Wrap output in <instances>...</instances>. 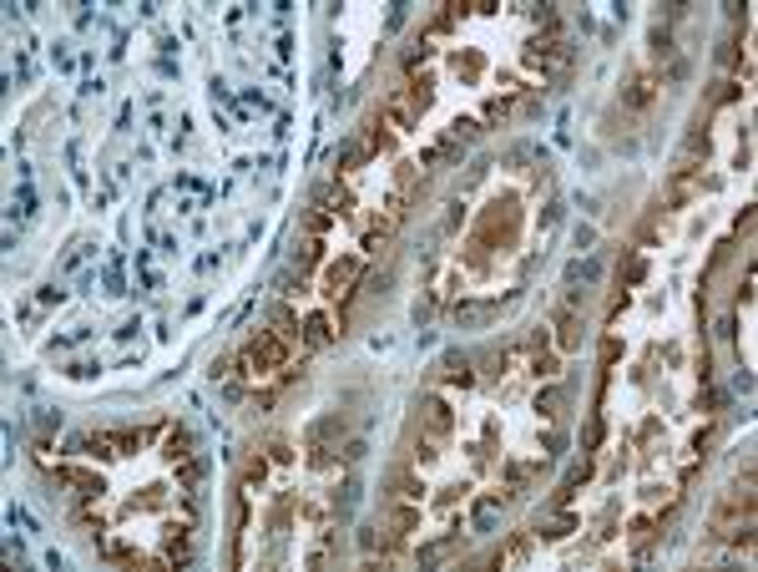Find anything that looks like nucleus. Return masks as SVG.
Wrapping results in <instances>:
<instances>
[{
	"label": "nucleus",
	"mask_w": 758,
	"mask_h": 572,
	"mask_svg": "<svg viewBox=\"0 0 758 572\" xmlns=\"http://www.w3.org/2000/svg\"><path fill=\"white\" fill-rule=\"evenodd\" d=\"M284 334H273V329H263L258 340L248 345V355H243V370L248 375H258V370H273V365H284Z\"/></svg>",
	"instance_id": "f257e3e1"
},
{
	"label": "nucleus",
	"mask_w": 758,
	"mask_h": 572,
	"mask_svg": "<svg viewBox=\"0 0 758 572\" xmlns=\"http://www.w3.org/2000/svg\"><path fill=\"white\" fill-rule=\"evenodd\" d=\"M309 340H314V345L329 340V320H314V324H309Z\"/></svg>",
	"instance_id": "7ed1b4c3"
},
{
	"label": "nucleus",
	"mask_w": 758,
	"mask_h": 572,
	"mask_svg": "<svg viewBox=\"0 0 758 572\" xmlns=\"http://www.w3.org/2000/svg\"><path fill=\"white\" fill-rule=\"evenodd\" d=\"M627 101H632V107H647V101H653V76H637L632 92H627Z\"/></svg>",
	"instance_id": "f03ea898"
}]
</instances>
